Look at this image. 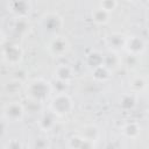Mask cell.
<instances>
[{
	"instance_id": "16",
	"label": "cell",
	"mask_w": 149,
	"mask_h": 149,
	"mask_svg": "<svg viewBox=\"0 0 149 149\" xmlns=\"http://www.w3.org/2000/svg\"><path fill=\"white\" fill-rule=\"evenodd\" d=\"M125 41H126V37L120 35V34H112L108 38H107V42L108 44L111 45V48L113 49H120V48H123L125 45Z\"/></svg>"
},
{
	"instance_id": "9",
	"label": "cell",
	"mask_w": 149,
	"mask_h": 149,
	"mask_svg": "<svg viewBox=\"0 0 149 149\" xmlns=\"http://www.w3.org/2000/svg\"><path fill=\"white\" fill-rule=\"evenodd\" d=\"M86 63L93 70V69H95V68H98L100 65H104V56L99 51H92L91 54L87 55Z\"/></svg>"
},
{
	"instance_id": "3",
	"label": "cell",
	"mask_w": 149,
	"mask_h": 149,
	"mask_svg": "<svg viewBox=\"0 0 149 149\" xmlns=\"http://www.w3.org/2000/svg\"><path fill=\"white\" fill-rule=\"evenodd\" d=\"M123 49H125L129 55L139 56V55H142V54L146 51V42H144V40L141 38L140 36L126 37Z\"/></svg>"
},
{
	"instance_id": "19",
	"label": "cell",
	"mask_w": 149,
	"mask_h": 149,
	"mask_svg": "<svg viewBox=\"0 0 149 149\" xmlns=\"http://www.w3.org/2000/svg\"><path fill=\"white\" fill-rule=\"evenodd\" d=\"M120 105L123 108H132L135 105V99L133 95H125V97H122Z\"/></svg>"
},
{
	"instance_id": "6",
	"label": "cell",
	"mask_w": 149,
	"mask_h": 149,
	"mask_svg": "<svg viewBox=\"0 0 149 149\" xmlns=\"http://www.w3.org/2000/svg\"><path fill=\"white\" fill-rule=\"evenodd\" d=\"M48 50L54 56H63L69 50V42L63 36H56L49 42Z\"/></svg>"
},
{
	"instance_id": "11",
	"label": "cell",
	"mask_w": 149,
	"mask_h": 149,
	"mask_svg": "<svg viewBox=\"0 0 149 149\" xmlns=\"http://www.w3.org/2000/svg\"><path fill=\"white\" fill-rule=\"evenodd\" d=\"M111 73H112V71L109 69H107L105 65H100V66H98V68L92 70L93 78L95 80H99V81H105V80L109 79Z\"/></svg>"
},
{
	"instance_id": "14",
	"label": "cell",
	"mask_w": 149,
	"mask_h": 149,
	"mask_svg": "<svg viewBox=\"0 0 149 149\" xmlns=\"http://www.w3.org/2000/svg\"><path fill=\"white\" fill-rule=\"evenodd\" d=\"M92 19L98 24H105L109 20V13H107L106 10H104L101 8H95L92 12Z\"/></svg>"
},
{
	"instance_id": "1",
	"label": "cell",
	"mask_w": 149,
	"mask_h": 149,
	"mask_svg": "<svg viewBox=\"0 0 149 149\" xmlns=\"http://www.w3.org/2000/svg\"><path fill=\"white\" fill-rule=\"evenodd\" d=\"M50 92H51L50 83L44 80V79H41V78L30 81L27 86V90H26L27 97L34 102L44 101L49 97Z\"/></svg>"
},
{
	"instance_id": "20",
	"label": "cell",
	"mask_w": 149,
	"mask_h": 149,
	"mask_svg": "<svg viewBox=\"0 0 149 149\" xmlns=\"http://www.w3.org/2000/svg\"><path fill=\"white\" fill-rule=\"evenodd\" d=\"M118 2L116 1H102L99 3V8L106 10L107 13H111L115 7H116Z\"/></svg>"
},
{
	"instance_id": "2",
	"label": "cell",
	"mask_w": 149,
	"mask_h": 149,
	"mask_svg": "<svg viewBox=\"0 0 149 149\" xmlns=\"http://www.w3.org/2000/svg\"><path fill=\"white\" fill-rule=\"evenodd\" d=\"M50 112L57 116H65L70 114L74 107V104L70 95L65 92L57 93L50 101Z\"/></svg>"
},
{
	"instance_id": "10",
	"label": "cell",
	"mask_w": 149,
	"mask_h": 149,
	"mask_svg": "<svg viewBox=\"0 0 149 149\" xmlns=\"http://www.w3.org/2000/svg\"><path fill=\"white\" fill-rule=\"evenodd\" d=\"M10 10L19 16V19H24L29 13V3L27 2H12Z\"/></svg>"
},
{
	"instance_id": "8",
	"label": "cell",
	"mask_w": 149,
	"mask_h": 149,
	"mask_svg": "<svg viewBox=\"0 0 149 149\" xmlns=\"http://www.w3.org/2000/svg\"><path fill=\"white\" fill-rule=\"evenodd\" d=\"M43 24L48 31L56 33L63 26V20L59 15H57L55 13H50V14L45 15V17L43 19Z\"/></svg>"
},
{
	"instance_id": "17",
	"label": "cell",
	"mask_w": 149,
	"mask_h": 149,
	"mask_svg": "<svg viewBox=\"0 0 149 149\" xmlns=\"http://www.w3.org/2000/svg\"><path fill=\"white\" fill-rule=\"evenodd\" d=\"M54 116H55V115H54L51 112H50V114H44V115L40 119V122H38L41 129H43V130H45V132L50 130V129L55 126V119H54Z\"/></svg>"
},
{
	"instance_id": "15",
	"label": "cell",
	"mask_w": 149,
	"mask_h": 149,
	"mask_svg": "<svg viewBox=\"0 0 149 149\" xmlns=\"http://www.w3.org/2000/svg\"><path fill=\"white\" fill-rule=\"evenodd\" d=\"M140 130H141V129H140L139 125L135 123V122H129V123L125 125V127H123V129H122L123 134H125L127 137H129V139H135V137H137V136L140 135Z\"/></svg>"
},
{
	"instance_id": "4",
	"label": "cell",
	"mask_w": 149,
	"mask_h": 149,
	"mask_svg": "<svg viewBox=\"0 0 149 149\" xmlns=\"http://www.w3.org/2000/svg\"><path fill=\"white\" fill-rule=\"evenodd\" d=\"M24 115V108L17 101L9 102L3 108V116L9 122H17L21 121Z\"/></svg>"
},
{
	"instance_id": "12",
	"label": "cell",
	"mask_w": 149,
	"mask_h": 149,
	"mask_svg": "<svg viewBox=\"0 0 149 149\" xmlns=\"http://www.w3.org/2000/svg\"><path fill=\"white\" fill-rule=\"evenodd\" d=\"M83 139H85L86 141L93 143L95 142L98 139H99V129L93 126V125H90V126H86L84 128V132H83Z\"/></svg>"
},
{
	"instance_id": "7",
	"label": "cell",
	"mask_w": 149,
	"mask_h": 149,
	"mask_svg": "<svg viewBox=\"0 0 149 149\" xmlns=\"http://www.w3.org/2000/svg\"><path fill=\"white\" fill-rule=\"evenodd\" d=\"M55 77L58 81H63L65 84H69L72 78L74 77L73 69L68 64H61L55 70Z\"/></svg>"
},
{
	"instance_id": "13",
	"label": "cell",
	"mask_w": 149,
	"mask_h": 149,
	"mask_svg": "<svg viewBox=\"0 0 149 149\" xmlns=\"http://www.w3.org/2000/svg\"><path fill=\"white\" fill-rule=\"evenodd\" d=\"M71 149H93V143L86 141L81 136H76L70 140Z\"/></svg>"
},
{
	"instance_id": "21",
	"label": "cell",
	"mask_w": 149,
	"mask_h": 149,
	"mask_svg": "<svg viewBox=\"0 0 149 149\" xmlns=\"http://www.w3.org/2000/svg\"><path fill=\"white\" fill-rule=\"evenodd\" d=\"M7 149H22V144L19 140H10L8 143H7Z\"/></svg>"
},
{
	"instance_id": "22",
	"label": "cell",
	"mask_w": 149,
	"mask_h": 149,
	"mask_svg": "<svg viewBox=\"0 0 149 149\" xmlns=\"http://www.w3.org/2000/svg\"><path fill=\"white\" fill-rule=\"evenodd\" d=\"M3 40H5V37H3V34H2V31L0 30V45L3 43Z\"/></svg>"
},
{
	"instance_id": "18",
	"label": "cell",
	"mask_w": 149,
	"mask_h": 149,
	"mask_svg": "<svg viewBox=\"0 0 149 149\" xmlns=\"http://www.w3.org/2000/svg\"><path fill=\"white\" fill-rule=\"evenodd\" d=\"M146 86H147V81H146V79L143 77H135L129 83V87H132V90L135 91V92L143 91L146 88Z\"/></svg>"
},
{
	"instance_id": "5",
	"label": "cell",
	"mask_w": 149,
	"mask_h": 149,
	"mask_svg": "<svg viewBox=\"0 0 149 149\" xmlns=\"http://www.w3.org/2000/svg\"><path fill=\"white\" fill-rule=\"evenodd\" d=\"M2 57L3 59L10 64V65H15L17 63H20L22 61L23 57V50L20 48V45L16 44H10L8 47H6L2 50Z\"/></svg>"
}]
</instances>
